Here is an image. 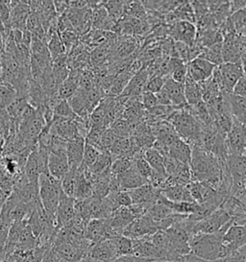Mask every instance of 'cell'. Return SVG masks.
<instances>
[{"mask_svg":"<svg viewBox=\"0 0 246 262\" xmlns=\"http://www.w3.org/2000/svg\"><path fill=\"white\" fill-rule=\"evenodd\" d=\"M116 139H117L116 135L109 128L101 137L99 143L96 148L99 150L100 152H110L111 148L114 145Z\"/></svg>","mask_w":246,"mask_h":262,"instance_id":"7bdbcfd3","label":"cell"},{"mask_svg":"<svg viewBox=\"0 0 246 262\" xmlns=\"http://www.w3.org/2000/svg\"><path fill=\"white\" fill-rule=\"evenodd\" d=\"M141 103H142V106H144V108H146V111L159 106V102H158L156 94L149 93V92H144L142 95H141Z\"/></svg>","mask_w":246,"mask_h":262,"instance_id":"681fc988","label":"cell"},{"mask_svg":"<svg viewBox=\"0 0 246 262\" xmlns=\"http://www.w3.org/2000/svg\"><path fill=\"white\" fill-rule=\"evenodd\" d=\"M222 42L216 43L207 48H203L201 54L199 55L200 58L214 63L216 67L221 66L224 62L222 57Z\"/></svg>","mask_w":246,"mask_h":262,"instance_id":"4dcf8cb0","label":"cell"},{"mask_svg":"<svg viewBox=\"0 0 246 262\" xmlns=\"http://www.w3.org/2000/svg\"><path fill=\"white\" fill-rule=\"evenodd\" d=\"M135 126L136 125L131 124L127 120H125L123 118H119L111 125L110 129L115 133L117 138L130 139L131 135L133 133Z\"/></svg>","mask_w":246,"mask_h":262,"instance_id":"74e56055","label":"cell"},{"mask_svg":"<svg viewBox=\"0 0 246 262\" xmlns=\"http://www.w3.org/2000/svg\"><path fill=\"white\" fill-rule=\"evenodd\" d=\"M161 195L173 203L194 202L187 185H172L161 190Z\"/></svg>","mask_w":246,"mask_h":262,"instance_id":"cb8c5ba5","label":"cell"},{"mask_svg":"<svg viewBox=\"0 0 246 262\" xmlns=\"http://www.w3.org/2000/svg\"><path fill=\"white\" fill-rule=\"evenodd\" d=\"M0 85H3V70H2L1 59H0Z\"/></svg>","mask_w":246,"mask_h":262,"instance_id":"680465c9","label":"cell"},{"mask_svg":"<svg viewBox=\"0 0 246 262\" xmlns=\"http://www.w3.org/2000/svg\"><path fill=\"white\" fill-rule=\"evenodd\" d=\"M80 70H70L68 79L59 86L58 95L61 100H69L79 89Z\"/></svg>","mask_w":246,"mask_h":262,"instance_id":"7402d4cb","label":"cell"},{"mask_svg":"<svg viewBox=\"0 0 246 262\" xmlns=\"http://www.w3.org/2000/svg\"><path fill=\"white\" fill-rule=\"evenodd\" d=\"M135 165V160L133 158H119L113 162L110 171L114 177L119 179L123 175L132 169Z\"/></svg>","mask_w":246,"mask_h":262,"instance_id":"836d02e7","label":"cell"},{"mask_svg":"<svg viewBox=\"0 0 246 262\" xmlns=\"http://www.w3.org/2000/svg\"><path fill=\"white\" fill-rule=\"evenodd\" d=\"M54 116H59L61 118H67V119H73V120H75L79 117L73 112L68 100H61L57 104V106L54 108Z\"/></svg>","mask_w":246,"mask_h":262,"instance_id":"b9f144b4","label":"cell"},{"mask_svg":"<svg viewBox=\"0 0 246 262\" xmlns=\"http://www.w3.org/2000/svg\"><path fill=\"white\" fill-rule=\"evenodd\" d=\"M100 151L96 147L92 146L90 144L85 145L84 158L81 164V169L86 170L90 168L92 164L95 162L96 159L99 156Z\"/></svg>","mask_w":246,"mask_h":262,"instance_id":"60d3db41","label":"cell"},{"mask_svg":"<svg viewBox=\"0 0 246 262\" xmlns=\"http://www.w3.org/2000/svg\"><path fill=\"white\" fill-rule=\"evenodd\" d=\"M31 54L44 56V57H50V53L46 42L37 36L32 35V43H31Z\"/></svg>","mask_w":246,"mask_h":262,"instance_id":"f6af8a7d","label":"cell"},{"mask_svg":"<svg viewBox=\"0 0 246 262\" xmlns=\"http://www.w3.org/2000/svg\"><path fill=\"white\" fill-rule=\"evenodd\" d=\"M135 219H137L130 208H118L113 211V213L107 219L110 227L118 234H122L123 231L130 225Z\"/></svg>","mask_w":246,"mask_h":262,"instance_id":"9a60e30c","label":"cell"},{"mask_svg":"<svg viewBox=\"0 0 246 262\" xmlns=\"http://www.w3.org/2000/svg\"><path fill=\"white\" fill-rule=\"evenodd\" d=\"M163 89L169 94L171 106L175 108H184L188 106L184 93V85L177 83L170 76H166Z\"/></svg>","mask_w":246,"mask_h":262,"instance_id":"d6986e66","label":"cell"},{"mask_svg":"<svg viewBox=\"0 0 246 262\" xmlns=\"http://www.w3.org/2000/svg\"><path fill=\"white\" fill-rule=\"evenodd\" d=\"M52 72L58 85H60L68 79L70 73L68 54L63 55L52 60Z\"/></svg>","mask_w":246,"mask_h":262,"instance_id":"4316f807","label":"cell"},{"mask_svg":"<svg viewBox=\"0 0 246 262\" xmlns=\"http://www.w3.org/2000/svg\"><path fill=\"white\" fill-rule=\"evenodd\" d=\"M192 153L191 145L181 138H178L169 147L168 154L166 155H169L178 162L190 166L192 162Z\"/></svg>","mask_w":246,"mask_h":262,"instance_id":"ffe728a7","label":"cell"},{"mask_svg":"<svg viewBox=\"0 0 246 262\" xmlns=\"http://www.w3.org/2000/svg\"><path fill=\"white\" fill-rule=\"evenodd\" d=\"M109 129L104 126H96V125H92V128L89 132L87 138H86V143L90 144L92 146L97 147L99 143L100 139L103 136L105 131Z\"/></svg>","mask_w":246,"mask_h":262,"instance_id":"ee69618b","label":"cell"},{"mask_svg":"<svg viewBox=\"0 0 246 262\" xmlns=\"http://www.w3.org/2000/svg\"><path fill=\"white\" fill-rule=\"evenodd\" d=\"M216 68L214 63L197 57L188 62V74L192 80L201 84L213 76Z\"/></svg>","mask_w":246,"mask_h":262,"instance_id":"30bf717a","label":"cell"},{"mask_svg":"<svg viewBox=\"0 0 246 262\" xmlns=\"http://www.w3.org/2000/svg\"><path fill=\"white\" fill-rule=\"evenodd\" d=\"M184 93L186 101L189 106H195L203 101V93L201 85L189 76L184 83Z\"/></svg>","mask_w":246,"mask_h":262,"instance_id":"d4e9b609","label":"cell"},{"mask_svg":"<svg viewBox=\"0 0 246 262\" xmlns=\"http://www.w3.org/2000/svg\"><path fill=\"white\" fill-rule=\"evenodd\" d=\"M69 8L84 9L88 7V1L86 0H68Z\"/></svg>","mask_w":246,"mask_h":262,"instance_id":"db71d44e","label":"cell"},{"mask_svg":"<svg viewBox=\"0 0 246 262\" xmlns=\"http://www.w3.org/2000/svg\"><path fill=\"white\" fill-rule=\"evenodd\" d=\"M144 157L146 159L147 162L149 163V165L152 167V169L161 173L162 175L168 176L167 171L165 168V162H163V156L156 150L153 147L149 148L145 151Z\"/></svg>","mask_w":246,"mask_h":262,"instance_id":"f546056e","label":"cell"},{"mask_svg":"<svg viewBox=\"0 0 246 262\" xmlns=\"http://www.w3.org/2000/svg\"><path fill=\"white\" fill-rule=\"evenodd\" d=\"M223 244L227 256L245 246L246 225L233 223L223 236Z\"/></svg>","mask_w":246,"mask_h":262,"instance_id":"8992f818","label":"cell"},{"mask_svg":"<svg viewBox=\"0 0 246 262\" xmlns=\"http://www.w3.org/2000/svg\"><path fill=\"white\" fill-rule=\"evenodd\" d=\"M11 194H12V192L0 188V212H1L3 207L5 206V204H6V202H7Z\"/></svg>","mask_w":246,"mask_h":262,"instance_id":"9f6ffc18","label":"cell"},{"mask_svg":"<svg viewBox=\"0 0 246 262\" xmlns=\"http://www.w3.org/2000/svg\"><path fill=\"white\" fill-rule=\"evenodd\" d=\"M243 155H244V156H246V149H245V151H244V153H243Z\"/></svg>","mask_w":246,"mask_h":262,"instance_id":"91938a15","label":"cell"},{"mask_svg":"<svg viewBox=\"0 0 246 262\" xmlns=\"http://www.w3.org/2000/svg\"><path fill=\"white\" fill-rule=\"evenodd\" d=\"M101 5L107 11L108 15L115 23L119 21L124 16V1H102Z\"/></svg>","mask_w":246,"mask_h":262,"instance_id":"d6a6232c","label":"cell"},{"mask_svg":"<svg viewBox=\"0 0 246 262\" xmlns=\"http://www.w3.org/2000/svg\"><path fill=\"white\" fill-rule=\"evenodd\" d=\"M238 253L240 254V255H242L244 258H246V245L245 246L242 247V248H240L239 250H238Z\"/></svg>","mask_w":246,"mask_h":262,"instance_id":"6f0895ef","label":"cell"},{"mask_svg":"<svg viewBox=\"0 0 246 262\" xmlns=\"http://www.w3.org/2000/svg\"><path fill=\"white\" fill-rule=\"evenodd\" d=\"M87 255L96 262H112L118 256L112 239L92 244Z\"/></svg>","mask_w":246,"mask_h":262,"instance_id":"8fae6325","label":"cell"},{"mask_svg":"<svg viewBox=\"0 0 246 262\" xmlns=\"http://www.w3.org/2000/svg\"><path fill=\"white\" fill-rule=\"evenodd\" d=\"M0 18L2 19L7 30H12L11 27V9L9 7V0H0Z\"/></svg>","mask_w":246,"mask_h":262,"instance_id":"7dc6e473","label":"cell"},{"mask_svg":"<svg viewBox=\"0 0 246 262\" xmlns=\"http://www.w3.org/2000/svg\"><path fill=\"white\" fill-rule=\"evenodd\" d=\"M165 81H166V77H161V76H152L149 78L146 84L145 92H149L154 94L160 93L165 85Z\"/></svg>","mask_w":246,"mask_h":262,"instance_id":"bcb514c9","label":"cell"},{"mask_svg":"<svg viewBox=\"0 0 246 262\" xmlns=\"http://www.w3.org/2000/svg\"><path fill=\"white\" fill-rule=\"evenodd\" d=\"M93 197V191L91 183L85 176L84 170L80 168V172L77 179L76 189H75V200H85Z\"/></svg>","mask_w":246,"mask_h":262,"instance_id":"f1b7e54d","label":"cell"},{"mask_svg":"<svg viewBox=\"0 0 246 262\" xmlns=\"http://www.w3.org/2000/svg\"><path fill=\"white\" fill-rule=\"evenodd\" d=\"M47 47H48V50H49V53H50L52 60L60 57V56H63V55L68 54L66 47L64 46L58 32L53 34V36L51 37V39L47 43Z\"/></svg>","mask_w":246,"mask_h":262,"instance_id":"f35d334b","label":"cell"},{"mask_svg":"<svg viewBox=\"0 0 246 262\" xmlns=\"http://www.w3.org/2000/svg\"><path fill=\"white\" fill-rule=\"evenodd\" d=\"M110 56H111V51L108 47H97L92 49L90 54L92 68H96V67L109 63Z\"/></svg>","mask_w":246,"mask_h":262,"instance_id":"8d00e7d4","label":"cell"},{"mask_svg":"<svg viewBox=\"0 0 246 262\" xmlns=\"http://www.w3.org/2000/svg\"><path fill=\"white\" fill-rule=\"evenodd\" d=\"M229 154L243 155L246 149V125L234 120L233 127L226 137Z\"/></svg>","mask_w":246,"mask_h":262,"instance_id":"ba28073f","label":"cell"},{"mask_svg":"<svg viewBox=\"0 0 246 262\" xmlns=\"http://www.w3.org/2000/svg\"><path fill=\"white\" fill-rule=\"evenodd\" d=\"M69 105L77 116L81 118H90V113L88 111L86 98H85V91L78 89L76 93H74L69 100Z\"/></svg>","mask_w":246,"mask_h":262,"instance_id":"83f0119b","label":"cell"},{"mask_svg":"<svg viewBox=\"0 0 246 262\" xmlns=\"http://www.w3.org/2000/svg\"><path fill=\"white\" fill-rule=\"evenodd\" d=\"M233 223L234 220L232 219L229 223L217 232L192 236L190 241L191 254L212 261L224 259L227 255L223 244V236Z\"/></svg>","mask_w":246,"mask_h":262,"instance_id":"6da1fadb","label":"cell"},{"mask_svg":"<svg viewBox=\"0 0 246 262\" xmlns=\"http://www.w3.org/2000/svg\"><path fill=\"white\" fill-rule=\"evenodd\" d=\"M115 244L117 255H132L134 254V241L124 235H118L115 238H112Z\"/></svg>","mask_w":246,"mask_h":262,"instance_id":"d590c367","label":"cell"},{"mask_svg":"<svg viewBox=\"0 0 246 262\" xmlns=\"http://www.w3.org/2000/svg\"><path fill=\"white\" fill-rule=\"evenodd\" d=\"M80 172V168L77 170H69V173L61 180V188L64 193L74 199L76 189L77 179Z\"/></svg>","mask_w":246,"mask_h":262,"instance_id":"e575fe53","label":"cell"},{"mask_svg":"<svg viewBox=\"0 0 246 262\" xmlns=\"http://www.w3.org/2000/svg\"><path fill=\"white\" fill-rule=\"evenodd\" d=\"M222 80L223 93H232L238 80L244 75L241 62H223L217 67Z\"/></svg>","mask_w":246,"mask_h":262,"instance_id":"52a82bcc","label":"cell"},{"mask_svg":"<svg viewBox=\"0 0 246 262\" xmlns=\"http://www.w3.org/2000/svg\"><path fill=\"white\" fill-rule=\"evenodd\" d=\"M227 99L233 119L246 125V98L228 93Z\"/></svg>","mask_w":246,"mask_h":262,"instance_id":"603a6c76","label":"cell"},{"mask_svg":"<svg viewBox=\"0 0 246 262\" xmlns=\"http://www.w3.org/2000/svg\"><path fill=\"white\" fill-rule=\"evenodd\" d=\"M75 216V199L67 196L64 193L56 211V219L59 228L61 230L67 228L73 221Z\"/></svg>","mask_w":246,"mask_h":262,"instance_id":"7c38bea8","label":"cell"},{"mask_svg":"<svg viewBox=\"0 0 246 262\" xmlns=\"http://www.w3.org/2000/svg\"><path fill=\"white\" fill-rule=\"evenodd\" d=\"M169 34L176 40L177 42H182L188 47H194L196 42L197 30L194 24L189 20H178L173 24L170 29Z\"/></svg>","mask_w":246,"mask_h":262,"instance_id":"9c48e42d","label":"cell"},{"mask_svg":"<svg viewBox=\"0 0 246 262\" xmlns=\"http://www.w3.org/2000/svg\"><path fill=\"white\" fill-rule=\"evenodd\" d=\"M159 231L158 225L146 213V215L135 219L132 223L123 231L122 235L131 239H138L153 235Z\"/></svg>","mask_w":246,"mask_h":262,"instance_id":"5b68a950","label":"cell"},{"mask_svg":"<svg viewBox=\"0 0 246 262\" xmlns=\"http://www.w3.org/2000/svg\"><path fill=\"white\" fill-rule=\"evenodd\" d=\"M233 94L246 98V75L244 74L242 77L238 81V83L233 89Z\"/></svg>","mask_w":246,"mask_h":262,"instance_id":"f907efd6","label":"cell"},{"mask_svg":"<svg viewBox=\"0 0 246 262\" xmlns=\"http://www.w3.org/2000/svg\"><path fill=\"white\" fill-rule=\"evenodd\" d=\"M86 139L78 137L73 140L68 141L67 156L69 161V170H77L81 167L84 158Z\"/></svg>","mask_w":246,"mask_h":262,"instance_id":"2e32d148","label":"cell"},{"mask_svg":"<svg viewBox=\"0 0 246 262\" xmlns=\"http://www.w3.org/2000/svg\"><path fill=\"white\" fill-rule=\"evenodd\" d=\"M39 199L44 209L56 215V211L64 194L61 181L52 177L50 174H42L38 178Z\"/></svg>","mask_w":246,"mask_h":262,"instance_id":"3957f363","label":"cell"},{"mask_svg":"<svg viewBox=\"0 0 246 262\" xmlns=\"http://www.w3.org/2000/svg\"><path fill=\"white\" fill-rule=\"evenodd\" d=\"M43 262H61L60 256L55 252L53 248H49L46 250Z\"/></svg>","mask_w":246,"mask_h":262,"instance_id":"816d5d0a","label":"cell"},{"mask_svg":"<svg viewBox=\"0 0 246 262\" xmlns=\"http://www.w3.org/2000/svg\"><path fill=\"white\" fill-rule=\"evenodd\" d=\"M24 174L26 175L29 182L38 183V178L42 175L40 172V165H39V159H38V149L37 145L32 150L28 160L24 167Z\"/></svg>","mask_w":246,"mask_h":262,"instance_id":"484cf974","label":"cell"},{"mask_svg":"<svg viewBox=\"0 0 246 262\" xmlns=\"http://www.w3.org/2000/svg\"><path fill=\"white\" fill-rule=\"evenodd\" d=\"M184 108L173 112L169 116V121L179 138L188 142L190 145L191 143L192 145L198 144L201 132L204 126Z\"/></svg>","mask_w":246,"mask_h":262,"instance_id":"7a4b0ae2","label":"cell"},{"mask_svg":"<svg viewBox=\"0 0 246 262\" xmlns=\"http://www.w3.org/2000/svg\"><path fill=\"white\" fill-rule=\"evenodd\" d=\"M223 262H246V258L238 254V251H237L230 255H228L226 258H224Z\"/></svg>","mask_w":246,"mask_h":262,"instance_id":"11a10c76","label":"cell"},{"mask_svg":"<svg viewBox=\"0 0 246 262\" xmlns=\"http://www.w3.org/2000/svg\"><path fill=\"white\" fill-rule=\"evenodd\" d=\"M48 171L52 177L60 180L69 172L67 152H49Z\"/></svg>","mask_w":246,"mask_h":262,"instance_id":"5bb4252c","label":"cell"},{"mask_svg":"<svg viewBox=\"0 0 246 262\" xmlns=\"http://www.w3.org/2000/svg\"><path fill=\"white\" fill-rule=\"evenodd\" d=\"M232 219V216L224 208L219 207L210 215L194 223L192 227V236L217 232L229 223Z\"/></svg>","mask_w":246,"mask_h":262,"instance_id":"277c9868","label":"cell"},{"mask_svg":"<svg viewBox=\"0 0 246 262\" xmlns=\"http://www.w3.org/2000/svg\"><path fill=\"white\" fill-rule=\"evenodd\" d=\"M150 78L149 72L147 68L145 67L141 70H139L137 74H135L131 78L129 84L124 90L122 94L123 96L126 97H139L142 95L145 92L146 84Z\"/></svg>","mask_w":246,"mask_h":262,"instance_id":"ac0fdd59","label":"cell"},{"mask_svg":"<svg viewBox=\"0 0 246 262\" xmlns=\"http://www.w3.org/2000/svg\"><path fill=\"white\" fill-rule=\"evenodd\" d=\"M134 160H135V168L138 171V174L148 181L153 172V169L145 159L144 153L136 155Z\"/></svg>","mask_w":246,"mask_h":262,"instance_id":"ab89813d","label":"cell"},{"mask_svg":"<svg viewBox=\"0 0 246 262\" xmlns=\"http://www.w3.org/2000/svg\"><path fill=\"white\" fill-rule=\"evenodd\" d=\"M226 167L232 178V183H244L246 181V156L229 154Z\"/></svg>","mask_w":246,"mask_h":262,"instance_id":"4fadbf2b","label":"cell"},{"mask_svg":"<svg viewBox=\"0 0 246 262\" xmlns=\"http://www.w3.org/2000/svg\"><path fill=\"white\" fill-rule=\"evenodd\" d=\"M119 181V189L120 191H131L136 188H138L142 185L149 184L148 181L141 177L138 173V171L135 168V165L132 169L126 172L122 177L118 179Z\"/></svg>","mask_w":246,"mask_h":262,"instance_id":"44dd1931","label":"cell"},{"mask_svg":"<svg viewBox=\"0 0 246 262\" xmlns=\"http://www.w3.org/2000/svg\"><path fill=\"white\" fill-rule=\"evenodd\" d=\"M169 76L177 83L184 85V81L188 77V63L183 62L180 66H178L175 70H172Z\"/></svg>","mask_w":246,"mask_h":262,"instance_id":"c3c4849f","label":"cell"},{"mask_svg":"<svg viewBox=\"0 0 246 262\" xmlns=\"http://www.w3.org/2000/svg\"><path fill=\"white\" fill-rule=\"evenodd\" d=\"M177 262H223V259H219V260H207V259H204V258H201L197 255H194V254H186L184 256H182L179 260Z\"/></svg>","mask_w":246,"mask_h":262,"instance_id":"f5cc1de1","label":"cell"},{"mask_svg":"<svg viewBox=\"0 0 246 262\" xmlns=\"http://www.w3.org/2000/svg\"><path fill=\"white\" fill-rule=\"evenodd\" d=\"M114 161H115V159L110 152H100L99 156L96 159L95 162L90 168L86 170L92 174H95V175L101 174L111 168Z\"/></svg>","mask_w":246,"mask_h":262,"instance_id":"1f68e13d","label":"cell"},{"mask_svg":"<svg viewBox=\"0 0 246 262\" xmlns=\"http://www.w3.org/2000/svg\"><path fill=\"white\" fill-rule=\"evenodd\" d=\"M244 185H245V191H246V181H245V183H244Z\"/></svg>","mask_w":246,"mask_h":262,"instance_id":"94428289","label":"cell"},{"mask_svg":"<svg viewBox=\"0 0 246 262\" xmlns=\"http://www.w3.org/2000/svg\"><path fill=\"white\" fill-rule=\"evenodd\" d=\"M128 192L130 194L133 205H146L151 207L158 200L161 190L156 189L152 185L147 184Z\"/></svg>","mask_w":246,"mask_h":262,"instance_id":"e0dca14e","label":"cell"}]
</instances>
